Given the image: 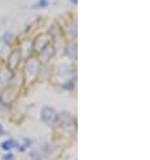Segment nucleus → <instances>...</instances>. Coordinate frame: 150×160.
<instances>
[{"label": "nucleus", "mask_w": 150, "mask_h": 160, "mask_svg": "<svg viewBox=\"0 0 150 160\" xmlns=\"http://www.w3.org/2000/svg\"><path fill=\"white\" fill-rule=\"evenodd\" d=\"M56 118H58V114L52 108L44 106L43 109H42V120H43L47 125H54L55 121H56Z\"/></svg>", "instance_id": "f257e3e1"}, {"label": "nucleus", "mask_w": 150, "mask_h": 160, "mask_svg": "<svg viewBox=\"0 0 150 160\" xmlns=\"http://www.w3.org/2000/svg\"><path fill=\"white\" fill-rule=\"evenodd\" d=\"M19 61H20V51H19V50H16V51H13V53L9 55L8 66L11 67L12 70H15V69H16V66H18Z\"/></svg>", "instance_id": "f03ea898"}, {"label": "nucleus", "mask_w": 150, "mask_h": 160, "mask_svg": "<svg viewBox=\"0 0 150 160\" xmlns=\"http://www.w3.org/2000/svg\"><path fill=\"white\" fill-rule=\"evenodd\" d=\"M60 123H62L63 125H71L72 124V117H71L68 113H62L60 114Z\"/></svg>", "instance_id": "7ed1b4c3"}, {"label": "nucleus", "mask_w": 150, "mask_h": 160, "mask_svg": "<svg viewBox=\"0 0 150 160\" xmlns=\"http://www.w3.org/2000/svg\"><path fill=\"white\" fill-rule=\"evenodd\" d=\"M1 147H3V149H5V151H9V149H12L13 147H16V143L13 141V140H5Z\"/></svg>", "instance_id": "20e7f679"}, {"label": "nucleus", "mask_w": 150, "mask_h": 160, "mask_svg": "<svg viewBox=\"0 0 150 160\" xmlns=\"http://www.w3.org/2000/svg\"><path fill=\"white\" fill-rule=\"evenodd\" d=\"M48 7V0H38L32 8H46Z\"/></svg>", "instance_id": "39448f33"}, {"label": "nucleus", "mask_w": 150, "mask_h": 160, "mask_svg": "<svg viewBox=\"0 0 150 160\" xmlns=\"http://www.w3.org/2000/svg\"><path fill=\"white\" fill-rule=\"evenodd\" d=\"M71 1H72V3H74V4H76V0H71Z\"/></svg>", "instance_id": "423d86ee"}]
</instances>
